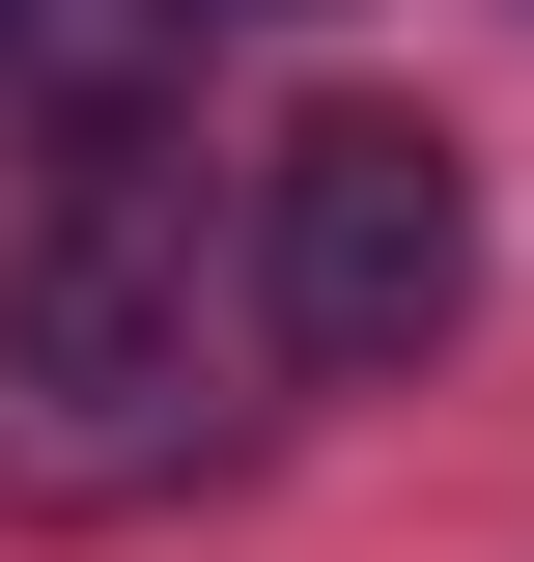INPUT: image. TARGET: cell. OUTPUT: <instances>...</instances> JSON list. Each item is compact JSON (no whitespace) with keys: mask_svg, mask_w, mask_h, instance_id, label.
Listing matches in <instances>:
<instances>
[{"mask_svg":"<svg viewBox=\"0 0 534 562\" xmlns=\"http://www.w3.org/2000/svg\"><path fill=\"white\" fill-rule=\"evenodd\" d=\"M254 281H281V366H422L478 310V169L422 113H310L254 169Z\"/></svg>","mask_w":534,"mask_h":562,"instance_id":"2","label":"cell"},{"mask_svg":"<svg viewBox=\"0 0 534 562\" xmlns=\"http://www.w3.org/2000/svg\"><path fill=\"white\" fill-rule=\"evenodd\" d=\"M0 394H29V479H141L169 422H198V254L141 198V140H85L29 281H0Z\"/></svg>","mask_w":534,"mask_h":562,"instance_id":"1","label":"cell"},{"mask_svg":"<svg viewBox=\"0 0 534 562\" xmlns=\"http://www.w3.org/2000/svg\"><path fill=\"white\" fill-rule=\"evenodd\" d=\"M0 29H29V0H0Z\"/></svg>","mask_w":534,"mask_h":562,"instance_id":"3","label":"cell"}]
</instances>
